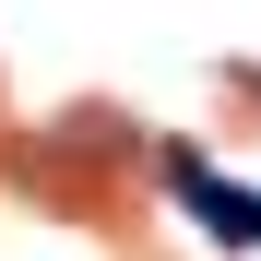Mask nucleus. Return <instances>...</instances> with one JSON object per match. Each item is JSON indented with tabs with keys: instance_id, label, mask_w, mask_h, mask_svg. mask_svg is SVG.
<instances>
[{
	"instance_id": "f257e3e1",
	"label": "nucleus",
	"mask_w": 261,
	"mask_h": 261,
	"mask_svg": "<svg viewBox=\"0 0 261 261\" xmlns=\"http://www.w3.org/2000/svg\"><path fill=\"white\" fill-rule=\"evenodd\" d=\"M178 190H190V202L214 214V226H238V249H261V202H249V190H214L202 166H178Z\"/></svg>"
}]
</instances>
